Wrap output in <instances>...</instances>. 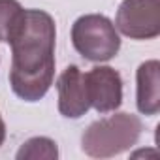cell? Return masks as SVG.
Listing matches in <instances>:
<instances>
[{"label":"cell","mask_w":160,"mask_h":160,"mask_svg":"<svg viewBox=\"0 0 160 160\" xmlns=\"http://www.w3.org/2000/svg\"><path fill=\"white\" fill-rule=\"evenodd\" d=\"M55 38L57 28L49 13L42 10L21 12L8 36L12 45L10 85L21 100L38 102L53 85Z\"/></svg>","instance_id":"obj_1"},{"label":"cell","mask_w":160,"mask_h":160,"mask_svg":"<svg viewBox=\"0 0 160 160\" xmlns=\"http://www.w3.org/2000/svg\"><path fill=\"white\" fill-rule=\"evenodd\" d=\"M141 130V121L136 115L117 113L92 122L81 138V147L89 156L109 158L134 147Z\"/></svg>","instance_id":"obj_2"},{"label":"cell","mask_w":160,"mask_h":160,"mask_svg":"<svg viewBox=\"0 0 160 160\" xmlns=\"http://www.w3.org/2000/svg\"><path fill=\"white\" fill-rule=\"evenodd\" d=\"M72 43L79 55L92 62L111 60L119 49L121 40L115 25L98 13L79 17L72 27Z\"/></svg>","instance_id":"obj_3"},{"label":"cell","mask_w":160,"mask_h":160,"mask_svg":"<svg viewBox=\"0 0 160 160\" xmlns=\"http://www.w3.org/2000/svg\"><path fill=\"white\" fill-rule=\"evenodd\" d=\"M117 28L132 40H152L160 34V0H122Z\"/></svg>","instance_id":"obj_4"},{"label":"cell","mask_w":160,"mask_h":160,"mask_svg":"<svg viewBox=\"0 0 160 160\" xmlns=\"http://www.w3.org/2000/svg\"><path fill=\"white\" fill-rule=\"evenodd\" d=\"M85 85L91 108L98 113L115 111L122 104V79L109 66H96L85 73Z\"/></svg>","instance_id":"obj_5"},{"label":"cell","mask_w":160,"mask_h":160,"mask_svg":"<svg viewBox=\"0 0 160 160\" xmlns=\"http://www.w3.org/2000/svg\"><path fill=\"white\" fill-rule=\"evenodd\" d=\"M58 91V111L68 119H79L89 109V96L85 85V73L77 66H68L57 81Z\"/></svg>","instance_id":"obj_6"},{"label":"cell","mask_w":160,"mask_h":160,"mask_svg":"<svg viewBox=\"0 0 160 160\" xmlns=\"http://www.w3.org/2000/svg\"><path fill=\"white\" fill-rule=\"evenodd\" d=\"M138 109L143 115H156L160 111V64L147 60L138 68Z\"/></svg>","instance_id":"obj_7"},{"label":"cell","mask_w":160,"mask_h":160,"mask_svg":"<svg viewBox=\"0 0 160 160\" xmlns=\"http://www.w3.org/2000/svg\"><path fill=\"white\" fill-rule=\"evenodd\" d=\"M58 156V149L57 143L49 138H32L28 141H25L21 145V149L17 151V160H27V158H47V160H55Z\"/></svg>","instance_id":"obj_8"},{"label":"cell","mask_w":160,"mask_h":160,"mask_svg":"<svg viewBox=\"0 0 160 160\" xmlns=\"http://www.w3.org/2000/svg\"><path fill=\"white\" fill-rule=\"evenodd\" d=\"M23 6L17 0H0V42H8V36L17 23Z\"/></svg>","instance_id":"obj_9"},{"label":"cell","mask_w":160,"mask_h":160,"mask_svg":"<svg viewBox=\"0 0 160 160\" xmlns=\"http://www.w3.org/2000/svg\"><path fill=\"white\" fill-rule=\"evenodd\" d=\"M4 139H6V126H4V121H2V117H0V145L4 143Z\"/></svg>","instance_id":"obj_10"}]
</instances>
